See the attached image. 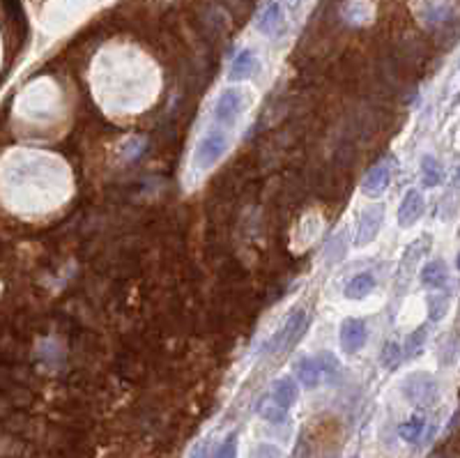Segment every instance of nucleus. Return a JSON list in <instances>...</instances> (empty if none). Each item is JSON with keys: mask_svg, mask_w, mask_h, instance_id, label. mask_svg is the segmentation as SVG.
Returning <instances> with one entry per match:
<instances>
[{"mask_svg": "<svg viewBox=\"0 0 460 458\" xmlns=\"http://www.w3.org/2000/svg\"><path fill=\"white\" fill-rule=\"evenodd\" d=\"M391 173H394V161H382L368 170V175L363 177L361 182V191L363 194H380L389 187L391 182Z\"/></svg>", "mask_w": 460, "mask_h": 458, "instance_id": "obj_8", "label": "nucleus"}, {"mask_svg": "<svg viewBox=\"0 0 460 458\" xmlns=\"http://www.w3.org/2000/svg\"><path fill=\"white\" fill-rule=\"evenodd\" d=\"M244 92H239L237 88H226L214 104V118L219 122H226V125H232L239 118V113L244 111Z\"/></svg>", "mask_w": 460, "mask_h": 458, "instance_id": "obj_5", "label": "nucleus"}, {"mask_svg": "<svg viewBox=\"0 0 460 458\" xmlns=\"http://www.w3.org/2000/svg\"><path fill=\"white\" fill-rule=\"evenodd\" d=\"M421 281L428 288H444V283L449 281V272L442 261H430L421 268Z\"/></svg>", "mask_w": 460, "mask_h": 458, "instance_id": "obj_13", "label": "nucleus"}, {"mask_svg": "<svg viewBox=\"0 0 460 458\" xmlns=\"http://www.w3.org/2000/svg\"><path fill=\"white\" fill-rule=\"evenodd\" d=\"M382 221H384V208L382 205H375V208H368L361 212L359 217V223H357V230H354V240L352 244L354 247H366L377 237L382 228Z\"/></svg>", "mask_w": 460, "mask_h": 458, "instance_id": "obj_4", "label": "nucleus"}, {"mask_svg": "<svg viewBox=\"0 0 460 458\" xmlns=\"http://www.w3.org/2000/svg\"><path fill=\"white\" fill-rule=\"evenodd\" d=\"M258 412H260V417H263V419L272 421V424H283V421L288 419V410L279 408V406H274L272 401H265V403H260Z\"/></svg>", "mask_w": 460, "mask_h": 458, "instance_id": "obj_21", "label": "nucleus"}, {"mask_svg": "<svg viewBox=\"0 0 460 458\" xmlns=\"http://www.w3.org/2000/svg\"><path fill=\"white\" fill-rule=\"evenodd\" d=\"M423 212V196L419 189H410L408 194L403 196L401 205H398V226L401 228H410L414 226L419 219H421Z\"/></svg>", "mask_w": 460, "mask_h": 458, "instance_id": "obj_7", "label": "nucleus"}, {"mask_svg": "<svg viewBox=\"0 0 460 458\" xmlns=\"http://www.w3.org/2000/svg\"><path fill=\"white\" fill-rule=\"evenodd\" d=\"M375 288V277L370 272H361V275L352 277L346 286V297L352 299V302H359V299H366Z\"/></svg>", "mask_w": 460, "mask_h": 458, "instance_id": "obj_11", "label": "nucleus"}, {"mask_svg": "<svg viewBox=\"0 0 460 458\" xmlns=\"http://www.w3.org/2000/svg\"><path fill=\"white\" fill-rule=\"evenodd\" d=\"M366 337H368V330L361 318H348L346 323L341 325V346L348 355L359 352L363 344H366Z\"/></svg>", "mask_w": 460, "mask_h": 458, "instance_id": "obj_6", "label": "nucleus"}, {"mask_svg": "<svg viewBox=\"0 0 460 458\" xmlns=\"http://www.w3.org/2000/svg\"><path fill=\"white\" fill-rule=\"evenodd\" d=\"M294 371H297V378L304 387L313 389L320 385L322 371H320V364L315 357H301L297 364H294Z\"/></svg>", "mask_w": 460, "mask_h": 458, "instance_id": "obj_12", "label": "nucleus"}, {"mask_svg": "<svg viewBox=\"0 0 460 458\" xmlns=\"http://www.w3.org/2000/svg\"><path fill=\"white\" fill-rule=\"evenodd\" d=\"M428 244H430V237H419V240H414L408 249H405L403 261H401V275H405V272L410 275V268L423 256V251L428 249Z\"/></svg>", "mask_w": 460, "mask_h": 458, "instance_id": "obj_18", "label": "nucleus"}, {"mask_svg": "<svg viewBox=\"0 0 460 458\" xmlns=\"http://www.w3.org/2000/svg\"><path fill=\"white\" fill-rule=\"evenodd\" d=\"M423 430H426V417H410L408 421H403L398 426V435H401V440L414 444L423 435Z\"/></svg>", "mask_w": 460, "mask_h": 458, "instance_id": "obj_17", "label": "nucleus"}, {"mask_svg": "<svg viewBox=\"0 0 460 458\" xmlns=\"http://www.w3.org/2000/svg\"><path fill=\"white\" fill-rule=\"evenodd\" d=\"M214 458H237V433L232 430V433L226 437L221 447L217 449Z\"/></svg>", "mask_w": 460, "mask_h": 458, "instance_id": "obj_23", "label": "nucleus"}, {"mask_svg": "<svg viewBox=\"0 0 460 458\" xmlns=\"http://www.w3.org/2000/svg\"><path fill=\"white\" fill-rule=\"evenodd\" d=\"M226 148H228V136L223 132H210L208 136H203V141L196 146L194 159L198 168H212L214 163L221 159Z\"/></svg>", "mask_w": 460, "mask_h": 458, "instance_id": "obj_3", "label": "nucleus"}, {"mask_svg": "<svg viewBox=\"0 0 460 458\" xmlns=\"http://www.w3.org/2000/svg\"><path fill=\"white\" fill-rule=\"evenodd\" d=\"M304 330H306V313L301 309L292 311L290 316L286 318V323L281 325V330H277L270 339L265 341L263 352H277V350H281V348L290 350V348L301 339Z\"/></svg>", "mask_w": 460, "mask_h": 458, "instance_id": "obj_1", "label": "nucleus"}, {"mask_svg": "<svg viewBox=\"0 0 460 458\" xmlns=\"http://www.w3.org/2000/svg\"><path fill=\"white\" fill-rule=\"evenodd\" d=\"M315 359H318L322 375H329V378H334V375H339V373H341V364H339V359H336L332 352H320Z\"/></svg>", "mask_w": 460, "mask_h": 458, "instance_id": "obj_22", "label": "nucleus"}, {"mask_svg": "<svg viewBox=\"0 0 460 458\" xmlns=\"http://www.w3.org/2000/svg\"><path fill=\"white\" fill-rule=\"evenodd\" d=\"M405 399L414 406H432L437 401V382L428 373H412L403 385Z\"/></svg>", "mask_w": 460, "mask_h": 458, "instance_id": "obj_2", "label": "nucleus"}, {"mask_svg": "<svg viewBox=\"0 0 460 458\" xmlns=\"http://www.w3.org/2000/svg\"><path fill=\"white\" fill-rule=\"evenodd\" d=\"M258 458H281V451L277 447H272V444H263L258 451H256Z\"/></svg>", "mask_w": 460, "mask_h": 458, "instance_id": "obj_24", "label": "nucleus"}, {"mask_svg": "<svg viewBox=\"0 0 460 458\" xmlns=\"http://www.w3.org/2000/svg\"><path fill=\"white\" fill-rule=\"evenodd\" d=\"M380 361L382 366L387 368V371H396L398 366H401L403 361V350H401V344H396V341H387L380 352Z\"/></svg>", "mask_w": 460, "mask_h": 458, "instance_id": "obj_19", "label": "nucleus"}, {"mask_svg": "<svg viewBox=\"0 0 460 458\" xmlns=\"http://www.w3.org/2000/svg\"><path fill=\"white\" fill-rule=\"evenodd\" d=\"M256 72H258V58H256V53H253L251 49H242V51L237 53V58L232 60L230 72H228V79H230V81H246V79H251Z\"/></svg>", "mask_w": 460, "mask_h": 458, "instance_id": "obj_9", "label": "nucleus"}, {"mask_svg": "<svg viewBox=\"0 0 460 458\" xmlns=\"http://www.w3.org/2000/svg\"><path fill=\"white\" fill-rule=\"evenodd\" d=\"M281 23H283V10H281L279 3H272L258 19V28L260 32H265V35H274Z\"/></svg>", "mask_w": 460, "mask_h": 458, "instance_id": "obj_14", "label": "nucleus"}, {"mask_svg": "<svg viewBox=\"0 0 460 458\" xmlns=\"http://www.w3.org/2000/svg\"><path fill=\"white\" fill-rule=\"evenodd\" d=\"M426 339H428V330H426V325L417 327V330L408 337V341H405V348H401V350H403V359H414V357H419V355L426 350Z\"/></svg>", "mask_w": 460, "mask_h": 458, "instance_id": "obj_16", "label": "nucleus"}, {"mask_svg": "<svg viewBox=\"0 0 460 458\" xmlns=\"http://www.w3.org/2000/svg\"><path fill=\"white\" fill-rule=\"evenodd\" d=\"M297 399H299V389H297V385H294V380L281 378V380L274 382L272 394H270V401L274 403V406L290 410L294 403H297Z\"/></svg>", "mask_w": 460, "mask_h": 458, "instance_id": "obj_10", "label": "nucleus"}, {"mask_svg": "<svg viewBox=\"0 0 460 458\" xmlns=\"http://www.w3.org/2000/svg\"><path fill=\"white\" fill-rule=\"evenodd\" d=\"M421 182L426 189H432L442 182V166L432 155L421 157Z\"/></svg>", "mask_w": 460, "mask_h": 458, "instance_id": "obj_15", "label": "nucleus"}, {"mask_svg": "<svg viewBox=\"0 0 460 458\" xmlns=\"http://www.w3.org/2000/svg\"><path fill=\"white\" fill-rule=\"evenodd\" d=\"M446 297L444 295H428L426 297V311H428L430 323H439L446 316Z\"/></svg>", "mask_w": 460, "mask_h": 458, "instance_id": "obj_20", "label": "nucleus"}]
</instances>
